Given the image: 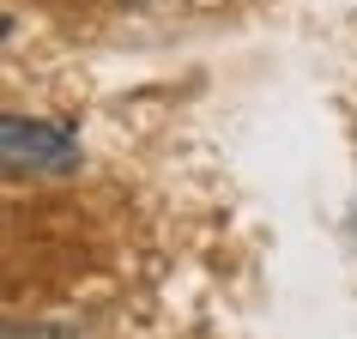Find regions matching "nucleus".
I'll return each mask as SVG.
<instances>
[{"instance_id": "1", "label": "nucleus", "mask_w": 357, "mask_h": 339, "mask_svg": "<svg viewBox=\"0 0 357 339\" xmlns=\"http://www.w3.org/2000/svg\"><path fill=\"white\" fill-rule=\"evenodd\" d=\"M0 158H6L13 176H73L79 170V140L61 121L6 115L0 121Z\"/></svg>"}]
</instances>
